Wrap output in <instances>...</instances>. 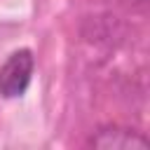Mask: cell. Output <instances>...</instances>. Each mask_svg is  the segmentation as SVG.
Returning a JSON list of instances; mask_svg holds the SVG:
<instances>
[{"mask_svg":"<svg viewBox=\"0 0 150 150\" xmlns=\"http://www.w3.org/2000/svg\"><path fill=\"white\" fill-rule=\"evenodd\" d=\"M35 56L30 49L12 52L0 66V96L2 98H21L33 80Z\"/></svg>","mask_w":150,"mask_h":150,"instance_id":"1","label":"cell"},{"mask_svg":"<svg viewBox=\"0 0 150 150\" xmlns=\"http://www.w3.org/2000/svg\"><path fill=\"white\" fill-rule=\"evenodd\" d=\"M87 145L101 148V150H145L150 143L141 131L117 127V124H108V127L96 129L89 136Z\"/></svg>","mask_w":150,"mask_h":150,"instance_id":"2","label":"cell"}]
</instances>
